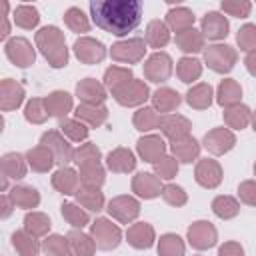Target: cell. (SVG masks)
<instances>
[{"label":"cell","instance_id":"obj_9","mask_svg":"<svg viewBox=\"0 0 256 256\" xmlns=\"http://www.w3.org/2000/svg\"><path fill=\"white\" fill-rule=\"evenodd\" d=\"M106 210L108 216L118 220L120 224H130L140 216V202L130 194H120L108 202Z\"/></svg>","mask_w":256,"mask_h":256},{"label":"cell","instance_id":"obj_8","mask_svg":"<svg viewBox=\"0 0 256 256\" xmlns=\"http://www.w3.org/2000/svg\"><path fill=\"white\" fill-rule=\"evenodd\" d=\"M112 96H114V100H116L120 106H124V108H134V106H140V108H142V104H144L148 98H152L148 84H146L144 80H136V78L130 80L128 84H124L122 88H118L116 92H112Z\"/></svg>","mask_w":256,"mask_h":256},{"label":"cell","instance_id":"obj_53","mask_svg":"<svg viewBox=\"0 0 256 256\" xmlns=\"http://www.w3.org/2000/svg\"><path fill=\"white\" fill-rule=\"evenodd\" d=\"M100 158H102V152H100V148H98L94 142L80 144V146L74 150V164H76V166L86 164V162H100Z\"/></svg>","mask_w":256,"mask_h":256},{"label":"cell","instance_id":"obj_64","mask_svg":"<svg viewBox=\"0 0 256 256\" xmlns=\"http://www.w3.org/2000/svg\"><path fill=\"white\" fill-rule=\"evenodd\" d=\"M254 176H256V162H254Z\"/></svg>","mask_w":256,"mask_h":256},{"label":"cell","instance_id":"obj_63","mask_svg":"<svg viewBox=\"0 0 256 256\" xmlns=\"http://www.w3.org/2000/svg\"><path fill=\"white\" fill-rule=\"evenodd\" d=\"M250 124H252V130L256 132V110L252 112V122H250Z\"/></svg>","mask_w":256,"mask_h":256},{"label":"cell","instance_id":"obj_55","mask_svg":"<svg viewBox=\"0 0 256 256\" xmlns=\"http://www.w3.org/2000/svg\"><path fill=\"white\" fill-rule=\"evenodd\" d=\"M236 44L246 54L248 52H254L256 50V24H244V26H240V30L236 34Z\"/></svg>","mask_w":256,"mask_h":256},{"label":"cell","instance_id":"obj_60","mask_svg":"<svg viewBox=\"0 0 256 256\" xmlns=\"http://www.w3.org/2000/svg\"><path fill=\"white\" fill-rule=\"evenodd\" d=\"M0 208H2L0 216H2V218H8L16 206H14V202H12V198H10L8 194H2V196H0Z\"/></svg>","mask_w":256,"mask_h":256},{"label":"cell","instance_id":"obj_23","mask_svg":"<svg viewBox=\"0 0 256 256\" xmlns=\"http://www.w3.org/2000/svg\"><path fill=\"white\" fill-rule=\"evenodd\" d=\"M74 118L80 120L82 124H86L88 128H98L102 124H106L108 120V108L104 104L96 106V104H78L74 110Z\"/></svg>","mask_w":256,"mask_h":256},{"label":"cell","instance_id":"obj_43","mask_svg":"<svg viewBox=\"0 0 256 256\" xmlns=\"http://www.w3.org/2000/svg\"><path fill=\"white\" fill-rule=\"evenodd\" d=\"M50 226H52V222H50L48 214H44V212H34V210H32V212H28V214L24 216V230H26L28 234H32L34 238L48 236Z\"/></svg>","mask_w":256,"mask_h":256},{"label":"cell","instance_id":"obj_44","mask_svg":"<svg viewBox=\"0 0 256 256\" xmlns=\"http://www.w3.org/2000/svg\"><path fill=\"white\" fill-rule=\"evenodd\" d=\"M130 80H134V74H132V70L130 68H124V66H110V68H106V72H104V86H106V90H110V94L112 92H116L118 88H122L124 84H128Z\"/></svg>","mask_w":256,"mask_h":256},{"label":"cell","instance_id":"obj_62","mask_svg":"<svg viewBox=\"0 0 256 256\" xmlns=\"http://www.w3.org/2000/svg\"><path fill=\"white\" fill-rule=\"evenodd\" d=\"M8 34H10V24H8V16H4V18H2V32H0V38L6 40Z\"/></svg>","mask_w":256,"mask_h":256},{"label":"cell","instance_id":"obj_52","mask_svg":"<svg viewBox=\"0 0 256 256\" xmlns=\"http://www.w3.org/2000/svg\"><path fill=\"white\" fill-rule=\"evenodd\" d=\"M24 118L30 124H44L50 118L48 112H46L44 98H30L24 106Z\"/></svg>","mask_w":256,"mask_h":256},{"label":"cell","instance_id":"obj_26","mask_svg":"<svg viewBox=\"0 0 256 256\" xmlns=\"http://www.w3.org/2000/svg\"><path fill=\"white\" fill-rule=\"evenodd\" d=\"M44 104H46L48 116H54V118H60V120L66 118V114L74 106L72 96L68 92H64V90H54L48 96H44Z\"/></svg>","mask_w":256,"mask_h":256},{"label":"cell","instance_id":"obj_2","mask_svg":"<svg viewBox=\"0 0 256 256\" xmlns=\"http://www.w3.org/2000/svg\"><path fill=\"white\" fill-rule=\"evenodd\" d=\"M36 48L52 68H64L68 64V48L64 32L56 26H44L34 36Z\"/></svg>","mask_w":256,"mask_h":256},{"label":"cell","instance_id":"obj_27","mask_svg":"<svg viewBox=\"0 0 256 256\" xmlns=\"http://www.w3.org/2000/svg\"><path fill=\"white\" fill-rule=\"evenodd\" d=\"M0 170H2V176L4 178H10V180H22L26 176V170H28V162H26V156L18 154V152H8L0 158Z\"/></svg>","mask_w":256,"mask_h":256},{"label":"cell","instance_id":"obj_7","mask_svg":"<svg viewBox=\"0 0 256 256\" xmlns=\"http://www.w3.org/2000/svg\"><path fill=\"white\" fill-rule=\"evenodd\" d=\"M186 240L194 250H210L218 242V230L208 220H196L188 226Z\"/></svg>","mask_w":256,"mask_h":256},{"label":"cell","instance_id":"obj_58","mask_svg":"<svg viewBox=\"0 0 256 256\" xmlns=\"http://www.w3.org/2000/svg\"><path fill=\"white\" fill-rule=\"evenodd\" d=\"M238 198L242 204L256 208V180H242L238 184Z\"/></svg>","mask_w":256,"mask_h":256},{"label":"cell","instance_id":"obj_41","mask_svg":"<svg viewBox=\"0 0 256 256\" xmlns=\"http://www.w3.org/2000/svg\"><path fill=\"white\" fill-rule=\"evenodd\" d=\"M160 122H162V116L152 108V106H142L134 112L132 116V124L136 130L140 132H150V130H156L160 128Z\"/></svg>","mask_w":256,"mask_h":256},{"label":"cell","instance_id":"obj_13","mask_svg":"<svg viewBox=\"0 0 256 256\" xmlns=\"http://www.w3.org/2000/svg\"><path fill=\"white\" fill-rule=\"evenodd\" d=\"M202 146L212 154V156H222L226 152H230L236 146V136L230 128H212L210 132L204 134L202 138Z\"/></svg>","mask_w":256,"mask_h":256},{"label":"cell","instance_id":"obj_4","mask_svg":"<svg viewBox=\"0 0 256 256\" xmlns=\"http://www.w3.org/2000/svg\"><path fill=\"white\" fill-rule=\"evenodd\" d=\"M90 236L96 242V248L104 252L118 248L122 242V230L116 224H112L110 218H96L90 224Z\"/></svg>","mask_w":256,"mask_h":256},{"label":"cell","instance_id":"obj_15","mask_svg":"<svg viewBox=\"0 0 256 256\" xmlns=\"http://www.w3.org/2000/svg\"><path fill=\"white\" fill-rule=\"evenodd\" d=\"M190 130H192V122L186 116H182V114H166V116H162L160 132H162L164 138L170 140V144L188 138Z\"/></svg>","mask_w":256,"mask_h":256},{"label":"cell","instance_id":"obj_49","mask_svg":"<svg viewBox=\"0 0 256 256\" xmlns=\"http://www.w3.org/2000/svg\"><path fill=\"white\" fill-rule=\"evenodd\" d=\"M158 256H184L186 254V244L178 234H162L158 240V248H156Z\"/></svg>","mask_w":256,"mask_h":256},{"label":"cell","instance_id":"obj_24","mask_svg":"<svg viewBox=\"0 0 256 256\" xmlns=\"http://www.w3.org/2000/svg\"><path fill=\"white\" fill-rule=\"evenodd\" d=\"M240 100H242V86L234 78L220 80L216 88V102L222 108H232V106H238Z\"/></svg>","mask_w":256,"mask_h":256},{"label":"cell","instance_id":"obj_54","mask_svg":"<svg viewBox=\"0 0 256 256\" xmlns=\"http://www.w3.org/2000/svg\"><path fill=\"white\" fill-rule=\"evenodd\" d=\"M160 196L164 198L166 204H170V206H174V208H180V206H184V204L188 202L186 190H184L182 186H176V184H164Z\"/></svg>","mask_w":256,"mask_h":256},{"label":"cell","instance_id":"obj_14","mask_svg":"<svg viewBox=\"0 0 256 256\" xmlns=\"http://www.w3.org/2000/svg\"><path fill=\"white\" fill-rule=\"evenodd\" d=\"M222 166L218 160L214 158H202L196 162V168H194V180L202 186V188H208V190H214L222 184Z\"/></svg>","mask_w":256,"mask_h":256},{"label":"cell","instance_id":"obj_61","mask_svg":"<svg viewBox=\"0 0 256 256\" xmlns=\"http://www.w3.org/2000/svg\"><path fill=\"white\" fill-rule=\"evenodd\" d=\"M244 66H246L248 74L256 78V50H254V52H248V54H246V58H244Z\"/></svg>","mask_w":256,"mask_h":256},{"label":"cell","instance_id":"obj_28","mask_svg":"<svg viewBox=\"0 0 256 256\" xmlns=\"http://www.w3.org/2000/svg\"><path fill=\"white\" fill-rule=\"evenodd\" d=\"M52 186L56 192L64 194V196H70V194H76L78 186H80V176L76 170L64 166V168H58L54 174H52Z\"/></svg>","mask_w":256,"mask_h":256},{"label":"cell","instance_id":"obj_10","mask_svg":"<svg viewBox=\"0 0 256 256\" xmlns=\"http://www.w3.org/2000/svg\"><path fill=\"white\" fill-rule=\"evenodd\" d=\"M40 144L46 146L52 154L56 164H60V168H64L68 162H74V148L68 144V140L64 138V134L60 130H48L40 136Z\"/></svg>","mask_w":256,"mask_h":256},{"label":"cell","instance_id":"obj_40","mask_svg":"<svg viewBox=\"0 0 256 256\" xmlns=\"http://www.w3.org/2000/svg\"><path fill=\"white\" fill-rule=\"evenodd\" d=\"M78 176H80V184L100 188L106 180V170L100 162H86L78 166Z\"/></svg>","mask_w":256,"mask_h":256},{"label":"cell","instance_id":"obj_30","mask_svg":"<svg viewBox=\"0 0 256 256\" xmlns=\"http://www.w3.org/2000/svg\"><path fill=\"white\" fill-rule=\"evenodd\" d=\"M194 22H196V16L186 6H174V8H170L166 12V26L170 30H174L176 34L184 32L188 28H194Z\"/></svg>","mask_w":256,"mask_h":256},{"label":"cell","instance_id":"obj_21","mask_svg":"<svg viewBox=\"0 0 256 256\" xmlns=\"http://www.w3.org/2000/svg\"><path fill=\"white\" fill-rule=\"evenodd\" d=\"M76 96L80 98L82 104H104L108 94H106V86L94 78H84L76 84Z\"/></svg>","mask_w":256,"mask_h":256},{"label":"cell","instance_id":"obj_59","mask_svg":"<svg viewBox=\"0 0 256 256\" xmlns=\"http://www.w3.org/2000/svg\"><path fill=\"white\" fill-rule=\"evenodd\" d=\"M218 256H244V248L236 240H228L218 248Z\"/></svg>","mask_w":256,"mask_h":256},{"label":"cell","instance_id":"obj_17","mask_svg":"<svg viewBox=\"0 0 256 256\" xmlns=\"http://www.w3.org/2000/svg\"><path fill=\"white\" fill-rule=\"evenodd\" d=\"M24 98H26V92L22 84H18L12 78H4L0 82V110L2 112H12L20 108Z\"/></svg>","mask_w":256,"mask_h":256},{"label":"cell","instance_id":"obj_36","mask_svg":"<svg viewBox=\"0 0 256 256\" xmlns=\"http://www.w3.org/2000/svg\"><path fill=\"white\" fill-rule=\"evenodd\" d=\"M222 118H224V124L228 128L244 130L252 122V110L246 104H238V106H232V108H224Z\"/></svg>","mask_w":256,"mask_h":256},{"label":"cell","instance_id":"obj_32","mask_svg":"<svg viewBox=\"0 0 256 256\" xmlns=\"http://www.w3.org/2000/svg\"><path fill=\"white\" fill-rule=\"evenodd\" d=\"M26 162H28V166H30L34 172H40V174L50 172L52 166L56 164L54 154H52L46 146H42V144L30 148V150L26 152Z\"/></svg>","mask_w":256,"mask_h":256},{"label":"cell","instance_id":"obj_39","mask_svg":"<svg viewBox=\"0 0 256 256\" xmlns=\"http://www.w3.org/2000/svg\"><path fill=\"white\" fill-rule=\"evenodd\" d=\"M174 42L186 54H196V52H200V50L206 48L204 46V34L200 30H196V28H188L184 32H178L176 38H174Z\"/></svg>","mask_w":256,"mask_h":256},{"label":"cell","instance_id":"obj_47","mask_svg":"<svg viewBox=\"0 0 256 256\" xmlns=\"http://www.w3.org/2000/svg\"><path fill=\"white\" fill-rule=\"evenodd\" d=\"M12 20H14V24H16L18 28H22V30H32V28L38 26V22H40V14H38L36 6L20 4V6L14 8V12H12Z\"/></svg>","mask_w":256,"mask_h":256},{"label":"cell","instance_id":"obj_29","mask_svg":"<svg viewBox=\"0 0 256 256\" xmlns=\"http://www.w3.org/2000/svg\"><path fill=\"white\" fill-rule=\"evenodd\" d=\"M8 196L12 198L16 208H24V210H32L38 208L40 204V192L34 186H26V184H14L8 192Z\"/></svg>","mask_w":256,"mask_h":256},{"label":"cell","instance_id":"obj_22","mask_svg":"<svg viewBox=\"0 0 256 256\" xmlns=\"http://www.w3.org/2000/svg\"><path fill=\"white\" fill-rule=\"evenodd\" d=\"M106 166L114 174H128V172H132L136 168V156H134V152L130 148L118 146V148L108 152Z\"/></svg>","mask_w":256,"mask_h":256},{"label":"cell","instance_id":"obj_35","mask_svg":"<svg viewBox=\"0 0 256 256\" xmlns=\"http://www.w3.org/2000/svg\"><path fill=\"white\" fill-rule=\"evenodd\" d=\"M68 242H70V248H72V254L74 256H94L96 254V242L92 240L90 234H84L82 230L78 228H72L68 234H66Z\"/></svg>","mask_w":256,"mask_h":256},{"label":"cell","instance_id":"obj_33","mask_svg":"<svg viewBox=\"0 0 256 256\" xmlns=\"http://www.w3.org/2000/svg\"><path fill=\"white\" fill-rule=\"evenodd\" d=\"M170 152L178 162L190 164V162L198 160V156H200V142L194 136H188V138H184L180 142H172L170 144Z\"/></svg>","mask_w":256,"mask_h":256},{"label":"cell","instance_id":"obj_25","mask_svg":"<svg viewBox=\"0 0 256 256\" xmlns=\"http://www.w3.org/2000/svg\"><path fill=\"white\" fill-rule=\"evenodd\" d=\"M180 102H182V96L174 88H168V86H162L152 94V108L156 112H162L164 116L174 114V110L180 106Z\"/></svg>","mask_w":256,"mask_h":256},{"label":"cell","instance_id":"obj_37","mask_svg":"<svg viewBox=\"0 0 256 256\" xmlns=\"http://www.w3.org/2000/svg\"><path fill=\"white\" fill-rule=\"evenodd\" d=\"M74 196H76V202L82 208L90 210V212H100L104 208V194L100 192V188H92V186L80 184Z\"/></svg>","mask_w":256,"mask_h":256},{"label":"cell","instance_id":"obj_5","mask_svg":"<svg viewBox=\"0 0 256 256\" xmlns=\"http://www.w3.org/2000/svg\"><path fill=\"white\" fill-rule=\"evenodd\" d=\"M4 54L18 68H28L36 62V48L30 44L28 38H22V36H14V38L6 40Z\"/></svg>","mask_w":256,"mask_h":256},{"label":"cell","instance_id":"obj_38","mask_svg":"<svg viewBox=\"0 0 256 256\" xmlns=\"http://www.w3.org/2000/svg\"><path fill=\"white\" fill-rule=\"evenodd\" d=\"M12 246L18 252V256H38L42 252V244L38 242V238L28 234L24 228L12 234Z\"/></svg>","mask_w":256,"mask_h":256},{"label":"cell","instance_id":"obj_51","mask_svg":"<svg viewBox=\"0 0 256 256\" xmlns=\"http://www.w3.org/2000/svg\"><path fill=\"white\" fill-rule=\"evenodd\" d=\"M64 24L72 30V32H78V34H84L90 30V20L88 16L78 8V6H70L66 12H64Z\"/></svg>","mask_w":256,"mask_h":256},{"label":"cell","instance_id":"obj_46","mask_svg":"<svg viewBox=\"0 0 256 256\" xmlns=\"http://www.w3.org/2000/svg\"><path fill=\"white\" fill-rule=\"evenodd\" d=\"M60 214H62V218H64L72 228L82 230L84 226H88V224H90V216H88V212H86L80 204L64 202V204L60 206Z\"/></svg>","mask_w":256,"mask_h":256},{"label":"cell","instance_id":"obj_1","mask_svg":"<svg viewBox=\"0 0 256 256\" xmlns=\"http://www.w3.org/2000/svg\"><path fill=\"white\" fill-rule=\"evenodd\" d=\"M92 22L114 36H126L138 28L142 20L140 0H92L90 2Z\"/></svg>","mask_w":256,"mask_h":256},{"label":"cell","instance_id":"obj_34","mask_svg":"<svg viewBox=\"0 0 256 256\" xmlns=\"http://www.w3.org/2000/svg\"><path fill=\"white\" fill-rule=\"evenodd\" d=\"M144 40L150 48H156V52H160V48H164L170 42V28L162 20H150L146 26Z\"/></svg>","mask_w":256,"mask_h":256},{"label":"cell","instance_id":"obj_3","mask_svg":"<svg viewBox=\"0 0 256 256\" xmlns=\"http://www.w3.org/2000/svg\"><path fill=\"white\" fill-rule=\"evenodd\" d=\"M204 62L216 74H228L238 62V52L230 44H210L204 48Z\"/></svg>","mask_w":256,"mask_h":256},{"label":"cell","instance_id":"obj_20","mask_svg":"<svg viewBox=\"0 0 256 256\" xmlns=\"http://www.w3.org/2000/svg\"><path fill=\"white\" fill-rule=\"evenodd\" d=\"M126 240L132 248L136 250H148L154 246L156 242V232H154V226L148 224V222H134L128 226L126 230Z\"/></svg>","mask_w":256,"mask_h":256},{"label":"cell","instance_id":"obj_11","mask_svg":"<svg viewBox=\"0 0 256 256\" xmlns=\"http://www.w3.org/2000/svg\"><path fill=\"white\" fill-rule=\"evenodd\" d=\"M172 76V58L166 52H154L146 58L144 62V78L154 82V84H162Z\"/></svg>","mask_w":256,"mask_h":256},{"label":"cell","instance_id":"obj_50","mask_svg":"<svg viewBox=\"0 0 256 256\" xmlns=\"http://www.w3.org/2000/svg\"><path fill=\"white\" fill-rule=\"evenodd\" d=\"M58 128L72 142H84V140H88V134H90V128L76 118H62Z\"/></svg>","mask_w":256,"mask_h":256},{"label":"cell","instance_id":"obj_19","mask_svg":"<svg viewBox=\"0 0 256 256\" xmlns=\"http://www.w3.org/2000/svg\"><path fill=\"white\" fill-rule=\"evenodd\" d=\"M228 30H230V22L222 12H208L200 22V32L204 34V38L214 42L224 40L228 36Z\"/></svg>","mask_w":256,"mask_h":256},{"label":"cell","instance_id":"obj_48","mask_svg":"<svg viewBox=\"0 0 256 256\" xmlns=\"http://www.w3.org/2000/svg\"><path fill=\"white\" fill-rule=\"evenodd\" d=\"M42 252L46 256H74L68 238L62 236V234H48V236H44Z\"/></svg>","mask_w":256,"mask_h":256},{"label":"cell","instance_id":"obj_18","mask_svg":"<svg viewBox=\"0 0 256 256\" xmlns=\"http://www.w3.org/2000/svg\"><path fill=\"white\" fill-rule=\"evenodd\" d=\"M162 188H164V184L154 172H138L132 178V192L138 198L152 200V198L162 194Z\"/></svg>","mask_w":256,"mask_h":256},{"label":"cell","instance_id":"obj_12","mask_svg":"<svg viewBox=\"0 0 256 256\" xmlns=\"http://www.w3.org/2000/svg\"><path fill=\"white\" fill-rule=\"evenodd\" d=\"M72 50H74L76 58H78L82 64H100V62L106 58V54H108L106 46H104L100 40L92 38V36H80V38L74 42Z\"/></svg>","mask_w":256,"mask_h":256},{"label":"cell","instance_id":"obj_57","mask_svg":"<svg viewBox=\"0 0 256 256\" xmlns=\"http://www.w3.org/2000/svg\"><path fill=\"white\" fill-rule=\"evenodd\" d=\"M220 8H222V12L228 14V16H234V18H246V16H250L252 4H250L248 0H222Z\"/></svg>","mask_w":256,"mask_h":256},{"label":"cell","instance_id":"obj_31","mask_svg":"<svg viewBox=\"0 0 256 256\" xmlns=\"http://www.w3.org/2000/svg\"><path fill=\"white\" fill-rule=\"evenodd\" d=\"M212 100H214V90H212V86L208 82H198V84L190 86L188 92H186V102L194 110L210 108Z\"/></svg>","mask_w":256,"mask_h":256},{"label":"cell","instance_id":"obj_45","mask_svg":"<svg viewBox=\"0 0 256 256\" xmlns=\"http://www.w3.org/2000/svg\"><path fill=\"white\" fill-rule=\"evenodd\" d=\"M212 212L220 218V220H232L238 216L240 212V202L234 196L228 194H220L212 200Z\"/></svg>","mask_w":256,"mask_h":256},{"label":"cell","instance_id":"obj_42","mask_svg":"<svg viewBox=\"0 0 256 256\" xmlns=\"http://www.w3.org/2000/svg\"><path fill=\"white\" fill-rule=\"evenodd\" d=\"M176 76L184 84H192L202 76V62L192 56H184L176 62Z\"/></svg>","mask_w":256,"mask_h":256},{"label":"cell","instance_id":"obj_16","mask_svg":"<svg viewBox=\"0 0 256 256\" xmlns=\"http://www.w3.org/2000/svg\"><path fill=\"white\" fill-rule=\"evenodd\" d=\"M136 152L144 162L156 164L160 158L166 156V142H164V138L160 134H146V136L138 138Z\"/></svg>","mask_w":256,"mask_h":256},{"label":"cell","instance_id":"obj_6","mask_svg":"<svg viewBox=\"0 0 256 256\" xmlns=\"http://www.w3.org/2000/svg\"><path fill=\"white\" fill-rule=\"evenodd\" d=\"M146 40L144 38H126V40H118L112 44L110 48V58L114 62H122V64H136L144 58L146 54Z\"/></svg>","mask_w":256,"mask_h":256},{"label":"cell","instance_id":"obj_56","mask_svg":"<svg viewBox=\"0 0 256 256\" xmlns=\"http://www.w3.org/2000/svg\"><path fill=\"white\" fill-rule=\"evenodd\" d=\"M154 174L160 178V180H172L176 174H178V160L174 156H164L160 158L156 164H154Z\"/></svg>","mask_w":256,"mask_h":256}]
</instances>
